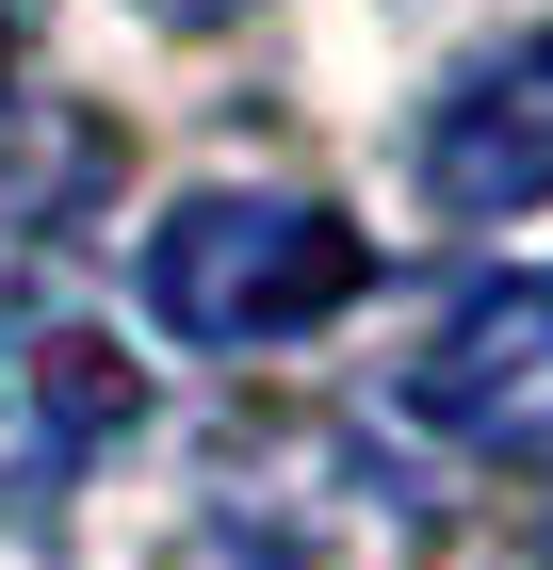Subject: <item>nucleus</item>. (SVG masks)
<instances>
[{
  "mask_svg": "<svg viewBox=\"0 0 553 570\" xmlns=\"http://www.w3.org/2000/svg\"><path fill=\"white\" fill-rule=\"evenodd\" d=\"M375 294V245H358V213H326V196H294V179H213V196H179L164 228H147V309H164L179 343H309L326 309Z\"/></svg>",
  "mask_w": 553,
  "mask_h": 570,
  "instance_id": "obj_1",
  "label": "nucleus"
},
{
  "mask_svg": "<svg viewBox=\"0 0 553 570\" xmlns=\"http://www.w3.org/2000/svg\"><path fill=\"white\" fill-rule=\"evenodd\" d=\"M407 407L505 473H553V277H488V294L407 358Z\"/></svg>",
  "mask_w": 553,
  "mask_h": 570,
  "instance_id": "obj_2",
  "label": "nucleus"
},
{
  "mask_svg": "<svg viewBox=\"0 0 553 570\" xmlns=\"http://www.w3.org/2000/svg\"><path fill=\"white\" fill-rule=\"evenodd\" d=\"M424 196L456 228H505L553 196V33H521L505 66H472L456 98H440V131H424Z\"/></svg>",
  "mask_w": 553,
  "mask_h": 570,
  "instance_id": "obj_3",
  "label": "nucleus"
},
{
  "mask_svg": "<svg viewBox=\"0 0 553 570\" xmlns=\"http://www.w3.org/2000/svg\"><path fill=\"white\" fill-rule=\"evenodd\" d=\"M147 17H164V33H228L245 0H147Z\"/></svg>",
  "mask_w": 553,
  "mask_h": 570,
  "instance_id": "obj_4",
  "label": "nucleus"
}]
</instances>
